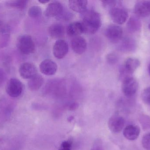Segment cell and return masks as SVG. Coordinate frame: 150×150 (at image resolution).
Returning <instances> with one entry per match:
<instances>
[{"label":"cell","instance_id":"1","mask_svg":"<svg viewBox=\"0 0 150 150\" xmlns=\"http://www.w3.org/2000/svg\"><path fill=\"white\" fill-rule=\"evenodd\" d=\"M82 24L85 33L93 34L98 31L101 26L100 14L93 9H87L81 14Z\"/></svg>","mask_w":150,"mask_h":150},{"label":"cell","instance_id":"2","mask_svg":"<svg viewBox=\"0 0 150 150\" xmlns=\"http://www.w3.org/2000/svg\"><path fill=\"white\" fill-rule=\"evenodd\" d=\"M16 45L19 51L23 54H31L35 51V43L30 35L19 36L17 41Z\"/></svg>","mask_w":150,"mask_h":150},{"label":"cell","instance_id":"3","mask_svg":"<svg viewBox=\"0 0 150 150\" xmlns=\"http://www.w3.org/2000/svg\"><path fill=\"white\" fill-rule=\"evenodd\" d=\"M7 94L13 98L18 97L23 92V85L22 82L16 78L10 79L5 87Z\"/></svg>","mask_w":150,"mask_h":150},{"label":"cell","instance_id":"4","mask_svg":"<svg viewBox=\"0 0 150 150\" xmlns=\"http://www.w3.org/2000/svg\"><path fill=\"white\" fill-rule=\"evenodd\" d=\"M138 88V84L134 77H126L122 85V90L124 95L127 97H131L136 93Z\"/></svg>","mask_w":150,"mask_h":150},{"label":"cell","instance_id":"5","mask_svg":"<svg viewBox=\"0 0 150 150\" xmlns=\"http://www.w3.org/2000/svg\"><path fill=\"white\" fill-rule=\"evenodd\" d=\"M105 36L112 42H117L120 40L123 35V30L120 26L110 24L106 28Z\"/></svg>","mask_w":150,"mask_h":150},{"label":"cell","instance_id":"6","mask_svg":"<svg viewBox=\"0 0 150 150\" xmlns=\"http://www.w3.org/2000/svg\"><path fill=\"white\" fill-rule=\"evenodd\" d=\"M109 15L113 21L117 24H122L127 20V11L120 7H115L109 10Z\"/></svg>","mask_w":150,"mask_h":150},{"label":"cell","instance_id":"7","mask_svg":"<svg viewBox=\"0 0 150 150\" xmlns=\"http://www.w3.org/2000/svg\"><path fill=\"white\" fill-rule=\"evenodd\" d=\"M20 76L25 79H30L38 74V70L35 65L26 62L20 65L18 70Z\"/></svg>","mask_w":150,"mask_h":150},{"label":"cell","instance_id":"8","mask_svg":"<svg viewBox=\"0 0 150 150\" xmlns=\"http://www.w3.org/2000/svg\"><path fill=\"white\" fill-rule=\"evenodd\" d=\"M125 124V119L122 116L115 114L109 119L108 127L111 132L117 134L120 133L123 129Z\"/></svg>","mask_w":150,"mask_h":150},{"label":"cell","instance_id":"9","mask_svg":"<svg viewBox=\"0 0 150 150\" xmlns=\"http://www.w3.org/2000/svg\"><path fill=\"white\" fill-rule=\"evenodd\" d=\"M69 52V45L67 41L64 40L59 39L54 45L53 53L55 58L63 59Z\"/></svg>","mask_w":150,"mask_h":150},{"label":"cell","instance_id":"10","mask_svg":"<svg viewBox=\"0 0 150 150\" xmlns=\"http://www.w3.org/2000/svg\"><path fill=\"white\" fill-rule=\"evenodd\" d=\"M64 10V7L61 3L58 1H54L48 4L45 11V15L48 17H58Z\"/></svg>","mask_w":150,"mask_h":150},{"label":"cell","instance_id":"11","mask_svg":"<svg viewBox=\"0 0 150 150\" xmlns=\"http://www.w3.org/2000/svg\"><path fill=\"white\" fill-rule=\"evenodd\" d=\"M58 66L55 62L50 59L44 60L40 65V70L42 74L46 75H54L57 72Z\"/></svg>","mask_w":150,"mask_h":150},{"label":"cell","instance_id":"12","mask_svg":"<svg viewBox=\"0 0 150 150\" xmlns=\"http://www.w3.org/2000/svg\"><path fill=\"white\" fill-rule=\"evenodd\" d=\"M71 47L77 54L82 55L85 52L87 43L84 38L81 36L74 37L71 41Z\"/></svg>","mask_w":150,"mask_h":150},{"label":"cell","instance_id":"13","mask_svg":"<svg viewBox=\"0 0 150 150\" xmlns=\"http://www.w3.org/2000/svg\"><path fill=\"white\" fill-rule=\"evenodd\" d=\"M134 12L137 16L146 17L150 16V1H139L136 4Z\"/></svg>","mask_w":150,"mask_h":150},{"label":"cell","instance_id":"14","mask_svg":"<svg viewBox=\"0 0 150 150\" xmlns=\"http://www.w3.org/2000/svg\"><path fill=\"white\" fill-rule=\"evenodd\" d=\"M140 128L136 125H130L124 128L123 134L124 137L129 141L136 140L140 135Z\"/></svg>","mask_w":150,"mask_h":150},{"label":"cell","instance_id":"15","mask_svg":"<svg viewBox=\"0 0 150 150\" xmlns=\"http://www.w3.org/2000/svg\"><path fill=\"white\" fill-rule=\"evenodd\" d=\"M67 33L70 37H76L79 36L84 33L82 22H73L69 25L67 28Z\"/></svg>","mask_w":150,"mask_h":150},{"label":"cell","instance_id":"16","mask_svg":"<svg viewBox=\"0 0 150 150\" xmlns=\"http://www.w3.org/2000/svg\"><path fill=\"white\" fill-rule=\"evenodd\" d=\"M48 33L53 38L60 39L65 34V28L60 23L53 24L48 28Z\"/></svg>","mask_w":150,"mask_h":150},{"label":"cell","instance_id":"17","mask_svg":"<svg viewBox=\"0 0 150 150\" xmlns=\"http://www.w3.org/2000/svg\"><path fill=\"white\" fill-rule=\"evenodd\" d=\"M88 1L86 0H70L69 5L71 10L82 14L87 9Z\"/></svg>","mask_w":150,"mask_h":150},{"label":"cell","instance_id":"18","mask_svg":"<svg viewBox=\"0 0 150 150\" xmlns=\"http://www.w3.org/2000/svg\"><path fill=\"white\" fill-rule=\"evenodd\" d=\"M44 82L43 77L41 75L37 74L28 82V88L32 91H36L41 88Z\"/></svg>","mask_w":150,"mask_h":150},{"label":"cell","instance_id":"19","mask_svg":"<svg viewBox=\"0 0 150 150\" xmlns=\"http://www.w3.org/2000/svg\"><path fill=\"white\" fill-rule=\"evenodd\" d=\"M141 63L138 59L135 58H129L124 63L125 70L127 73L132 74L140 66Z\"/></svg>","mask_w":150,"mask_h":150},{"label":"cell","instance_id":"20","mask_svg":"<svg viewBox=\"0 0 150 150\" xmlns=\"http://www.w3.org/2000/svg\"><path fill=\"white\" fill-rule=\"evenodd\" d=\"M28 1L25 0H17V1H8L6 2V5L11 8L23 9L27 6Z\"/></svg>","mask_w":150,"mask_h":150},{"label":"cell","instance_id":"21","mask_svg":"<svg viewBox=\"0 0 150 150\" xmlns=\"http://www.w3.org/2000/svg\"><path fill=\"white\" fill-rule=\"evenodd\" d=\"M29 16L32 18H37L41 16L42 10L41 8L38 6H33L29 9L28 11Z\"/></svg>","mask_w":150,"mask_h":150},{"label":"cell","instance_id":"22","mask_svg":"<svg viewBox=\"0 0 150 150\" xmlns=\"http://www.w3.org/2000/svg\"><path fill=\"white\" fill-rule=\"evenodd\" d=\"M127 26L129 30L132 31H136L141 27V22L136 17H131L128 22Z\"/></svg>","mask_w":150,"mask_h":150},{"label":"cell","instance_id":"23","mask_svg":"<svg viewBox=\"0 0 150 150\" xmlns=\"http://www.w3.org/2000/svg\"><path fill=\"white\" fill-rule=\"evenodd\" d=\"M143 101L147 105H150V87L144 89L142 93Z\"/></svg>","mask_w":150,"mask_h":150},{"label":"cell","instance_id":"24","mask_svg":"<svg viewBox=\"0 0 150 150\" xmlns=\"http://www.w3.org/2000/svg\"><path fill=\"white\" fill-rule=\"evenodd\" d=\"M143 147L146 150H150V133L145 134L142 141Z\"/></svg>","mask_w":150,"mask_h":150},{"label":"cell","instance_id":"25","mask_svg":"<svg viewBox=\"0 0 150 150\" xmlns=\"http://www.w3.org/2000/svg\"><path fill=\"white\" fill-rule=\"evenodd\" d=\"M102 5L103 7L107 9H109L110 10L112 8L115 7L116 4V1L112 0H107V1H102Z\"/></svg>","mask_w":150,"mask_h":150},{"label":"cell","instance_id":"26","mask_svg":"<svg viewBox=\"0 0 150 150\" xmlns=\"http://www.w3.org/2000/svg\"><path fill=\"white\" fill-rule=\"evenodd\" d=\"M72 141L67 140L62 142L58 150H72Z\"/></svg>","mask_w":150,"mask_h":150},{"label":"cell","instance_id":"27","mask_svg":"<svg viewBox=\"0 0 150 150\" xmlns=\"http://www.w3.org/2000/svg\"><path fill=\"white\" fill-rule=\"evenodd\" d=\"M91 150H104L102 141L100 139L96 140Z\"/></svg>","mask_w":150,"mask_h":150},{"label":"cell","instance_id":"28","mask_svg":"<svg viewBox=\"0 0 150 150\" xmlns=\"http://www.w3.org/2000/svg\"><path fill=\"white\" fill-rule=\"evenodd\" d=\"M118 57L115 54L110 53L107 56V60L110 64H115L118 61Z\"/></svg>","mask_w":150,"mask_h":150},{"label":"cell","instance_id":"29","mask_svg":"<svg viewBox=\"0 0 150 150\" xmlns=\"http://www.w3.org/2000/svg\"><path fill=\"white\" fill-rule=\"evenodd\" d=\"M65 11V10H64L62 13L57 18L64 20H68L71 18L72 17V14L68 11Z\"/></svg>","mask_w":150,"mask_h":150},{"label":"cell","instance_id":"30","mask_svg":"<svg viewBox=\"0 0 150 150\" xmlns=\"http://www.w3.org/2000/svg\"><path fill=\"white\" fill-rule=\"evenodd\" d=\"M79 105L77 103H74L73 104H71L69 106V110L71 111H74V110H76V109L78 107Z\"/></svg>","mask_w":150,"mask_h":150},{"label":"cell","instance_id":"31","mask_svg":"<svg viewBox=\"0 0 150 150\" xmlns=\"http://www.w3.org/2000/svg\"><path fill=\"white\" fill-rule=\"evenodd\" d=\"M38 1L40 3L46 4L49 2L50 1L49 0H39Z\"/></svg>","mask_w":150,"mask_h":150},{"label":"cell","instance_id":"32","mask_svg":"<svg viewBox=\"0 0 150 150\" xmlns=\"http://www.w3.org/2000/svg\"><path fill=\"white\" fill-rule=\"evenodd\" d=\"M74 119V117H73V116H70V117H69L68 120L69 121L71 122L72 121H73V120Z\"/></svg>","mask_w":150,"mask_h":150},{"label":"cell","instance_id":"33","mask_svg":"<svg viewBox=\"0 0 150 150\" xmlns=\"http://www.w3.org/2000/svg\"><path fill=\"white\" fill-rule=\"evenodd\" d=\"M149 75H150V65L149 66Z\"/></svg>","mask_w":150,"mask_h":150},{"label":"cell","instance_id":"34","mask_svg":"<svg viewBox=\"0 0 150 150\" xmlns=\"http://www.w3.org/2000/svg\"><path fill=\"white\" fill-rule=\"evenodd\" d=\"M149 30H150V23H149Z\"/></svg>","mask_w":150,"mask_h":150}]
</instances>
